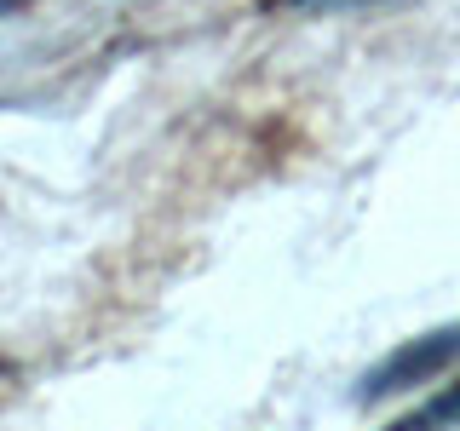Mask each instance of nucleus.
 I'll list each match as a JSON object with an SVG mask.
<instances>
[{"label":"nucleus","mask_w":460,"mask_h":431,"mask_svg":"<svg viewBox=\"0 0 460 431\" xmlns=\"http://www.w3.org/2000/svg\"><path fill=\"white\" fill-rule=\"evenodd\" d=\"M460 351V334H431L426 345H409L402 356H392L380 374H374V391H392V385H402V380H414V374H431L443 363V356H455Z\"/></svg>","instance_id":"nucleus-1"},{"label":"nucleus","mask_w":460,"mask_h":431,"mask_svg":"<svg viewBox=\"0 0 460 431\" xmlns=\"http://www.w3.org/2000/svg\"><path fill=\"white\" fill-rule=\"evenodd\" d=\"M443 420H460V385H455V391H443L431 409H420L402 431H431V426H443Z\"/></svg>","instance_id":"nucleus-2"},{"label":"nucleus","mask_w":460,"mask_h":431,"mask_svg":"<svg viewBox=\"0 0 460 431\" xmlns=\"http://www.w3.org/2000/svg\"><path fill=\"white\" fill-rule=\"evenodd\" d=\"M12 6H18V0H0V12H12Z\"/></svg>","instance_id":"nucleus-3"}]
</instances>
